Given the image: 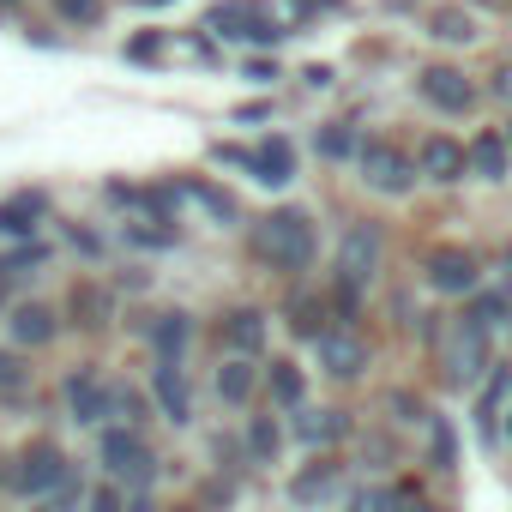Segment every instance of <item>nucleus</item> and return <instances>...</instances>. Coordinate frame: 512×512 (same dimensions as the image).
Listing matches in <instances>:
<instances>
[{
	"mask_svg": "<svg viewBox=\"0 0 512 512\" xmlns=\"http://www.w3.org/2000/svg\"><path fill=\"white\" fill-rule=\"evenodd\" d=\"M422 175H434V181H458V175H464V145H452V139H428V151H422Z\"/></svg>",
	"mask_w": 512,
	"mask_h": 512,
	"instance_id": "11",
	"label": "nucleus"
},
{
	"mask_svg": "<svg viewBox=\"0 0 512 512\" xmlns=\"http://www.w3.org/2000/svg\"><path fill=\"white\" fill-rule=\"evenodd\" d=\"M506 290H512V253H506Z\"/></svg>",
	"mask_w": 512,
	"mask_h": 512,
	"instance_id": "33",
	"label": "nucleus"
},
{
	"mask_svg": "<svg viewBox=\"0 0 512 512\" xmlns=\"http://www.w3.org/2000/svg\"><path fill=\"white\" fill-rule=\"evenodd\" d=\"M374 272H380V223H350L344 247H338V284L362 290Z\"/></svg>",
	"mask_w": 512,
	"mask_h": 512,
	"instance_id": "3",
	"label": "nucleus"
},
{
	"mask_svg": "<svg viewBox=\"0 0 512 512\" xmlns=\"http://www.w3.org/2000/svg\"><path fill=\"white\" fill-rule=\"evenodd\" d=\"M151 380H157L163 410H169L175 422H187V410H193V404H187V380H181V368H175V362H157V374H151Z\"/></svg>",
	"mask_w": 512,
	"mask_h": 512,
	"instance_id": "13",
	"label": "nucleus"
},
{
	"mask_svg": "<svg viewBox=\"0 0 512 512\" xmlns=\"http://www.w3.org/2000/svg\"><path fill=\"white\" fill-rule=\"evenodd\" d=\"M217 392L229 398V404H247V392H253V368L235 356V362H223V374H217Z\"/></svg>",
	"mask_w": 512,
	"mask_h": 512,
	"instance_id": "18",
	"label": "nucleus"
},
{
	"mask_svg": "<svg viewBox=\"0 0 512 512\" xmlns=\"http://www.w3.org/2000/svg\"><path fill=\"white\" fill-rule=\"evenodd\" d=\"M0 386H19V362L13 356H0Z\"/></svg>",
	"mask_w": 512,
	"mask_h": 512,
	"instance_id": "31",
	"label": "nucleus"
},
{
	"mask_svg": "<svg viewBox=\"0 0 512 512\" xmlns=\"http://www.w3.org/2000/svg\"><path fill=\"white\" fill-rule=\"evenodd\" d=\"M13 338H19V344H49V338H55V314L37 308V302H25V308L13 314Z\"/></svg>",
	"mask_w": 512,
	"mask_h": 512,
	"instance_id": "15",
	"label": "nucleus"
},
{
	"mask_svg": "<svg viewBox=\"0 0 512 512\" xmlns=\"http://www.w3.org/2000/svg\"><path fill=\"white\" fill-rule=\"evenodd\" d=\"M37 211H43V199H37V193H25V199H13V205H0V229H7V235H25Z\"/></svg>",
	"mask_w": 512,
	"mask_h": 512,
	"instance_id": "19",
	"label": "nucleus"
},
{
	"mask_svg": "<svg viewBox=\"0 0 512 512\" xmlns=\"http://www.w3.org/2000/svg\"><path fill=\"white\" fill-rule=\"evenodd\" d=\"M434 37L464 43V37H470V19H464V13H440V19H434Z\"/></svg>",
	"mask_w": 512,
	"mask_h": 512,
	"instance_id": "26",
	"label": "nucleus"
},
{
	"mask_svg": "<svg viewBox=\"0 0 512 512\" xmlns=\"http://www.w3.org/2000/svg\"><path fill=\"white\" fill-rule=\"evenodd\" d=\"M272 392H278L284 404H302V374H296V368H278V374H272Z\"/></svg>",
	"mask_w": 512,
	"mask_h": 512,
	"instance_id": "28",
	"label": "nucleus"
},
{
	"mask_svg": "<svg viewBox=\"0 0 512 512\" xmlns=\"http://www.w3.org/2000/svg\"><path fill=\"white\" fill-rule=\"evenodd\" d=\"M440 368H446L452 386H470L488 368V332H476L470 320H452L446 338H440Z\"/></svg>",
	"mask_w": 512,
	"mask_h": 512,
	"instance_id": "2",
	"label": "nucleus"
},
{
	"mask_svg": "<svg viewBox=\"0 0 512 512\" xmlns=\"http://www.w3.org/2000/svg\"><path fill=\"white\" fill-rule=\"evenodd\" d=\"M494 422L512 434V368H500V374H494Z\"/></svg>",
	"mask_w": 512,
	"mask_h": 512,
	"instance_id": "23",
	"label": "nucleus"
},
{
	"mask_svg": "<svg viewBox=\"0 0 512 512\" xmlns=\"http://www.w3.org/2000/svg\"><path fill=\"white\" fill-rule=\"evenodd\" d=\"M362 175H368V187H380V193H404V187H410V163H404L398 151H386V145H368V151H362Z\"/></svg>",
	"mask_w": 512,
	"mask_h": 512,
	"instance_id": "8",
	"label": "nucleus"
},
{
	"mask_svg": "<svg viewBox=\"0 0 512 512\" xmlns=\"http://www.w3.org/2000/svg\"><path fill=\"white\" fill-rule=\"evenodd\" d=\"M320 151H326V157H350V151H356V133H350V127H344V133L326 127V133H320Z\"/></svg>",
	"mask_w": 512,
	"mask_h": 512,
	"instance_id": "27",
	"label": "nucleus"
},
{
	"mask_svg": "<svg viewBox=\"0 0 512 512\" xmlns=\"http://www.w3.org/2000/svg\"><path fill=\"white\" fill-rule=\"evenodd\" d=\"M428 284L446 290V296H464V290H476V260H470V253H458V247H446V253H434V260H428Z\"/></svg>",
	"mask_w": 512,
	"mask_h": 512,
	"instance_id": "7",
	"label": "nucleus"
},
{
	"mask_svg": "<svg viewBox=\"0 0 512 512\" xmlns=\"http://www.w3.org/2000/svg\"><path fill=\"white\" fill-rule=\"evenodd\" d=\"M187 344V320L181 314H169L163 326H157V350H163V362H175V350Z\"/></svg>",
	"mask_w": 512,
	"mask_h": 512,
	"instance_id": "22",
	"label": "nucleus"
},
{
	"mask_svg": "<svg viewBox=\"0 0 512 512\" xmlns=\"http://www.w3.org/2000/svg\"><path fill=\"white\" fill-rule=\"evenodd\" d=\"M211 25H217L223 37H241V43H278V37H284L272 19H260L253 7H241V0H223V7H211Z\"/></svg>",
	"mask_w": 512,
	"mask_h": 512,
	"instance_id": "5",
	"label": "nucleus"
},
{
	"mask_svg": "<svg viewBox=\"0 0 512 512\" xmlns=\"http://www.w3.org/2000/svg\"><path fill=\"white\" fill-rule=\"evenodd\" d=\"M91 512H121V494H115V488H97V494H91Z\"/></svg>",
	"mask_w": 512,
	"mask_h": 512,
	"instance_id": "30",
	"label": "nucleus"
},
{
	"mask_svg": "<svg viewBox=\"0 0 512 512\" xmlns=\"http://www.w3.org/2000/svg\"><path fill=\"white\" fill-rule=\"evenodd\" d=\"M253 169H260V181L284 187V181H290V169H296V157H290V145H284V139H272V145H260V157H253Z\"/></svg>",
	"mask_w": 512,
	"mask_h": 512,
	"instance_id": "16",
	"label": "nucleus"
},
{
	"mask_svg": "<svg viewBox=\"0 0 512 512\" xmlns=\"http://www.w3.org/2000/svg\"><path fill=\"white\" fill-rule=\"evenodd\" d=\"M229 344L235 350H247V356H260V344H266V326H260V314H229Z\"/></svg>",
	"mask_w": 512,
	"mask_h": 512,
	"instance_id": "17",
	"label": "nucleus"
},
{
	"mask_svg": "<svg viewBox=\"0 0 512 512\" xmlns=\"http://www.w3.org/2000/svg\"><path fill=\"white\" fill-rule=\"evenodd\" d=\"M464 320H470L476 332H488V326H500V320H506V296H482V302H476V308H470Z\"/></svg>",
	"mask_w": 512,
	"mask_h": 512,
	"instance_id": "21",
	"label": "nucleus"
},
{
	"mask_svg": "<svg viewBox=\"0 0 512 512\" xmlns=\"http://www.w3.org/2000/svg\"><path fill=\"white\" fill-rule=\"evenodd\" d=\"M55 13L73 25H91V19H103V0H55Z\"/></svg>",
	"mask_w": 512,
	"mask_h": 512,
	"instance_id": "24",
	"label": "nucleus"
},
{
	"mask_svg": "<svg viewBox=\"0 0 512 512\" xmlns=\"http://www.w3.org/2000/svg\"><path fill=\"white\" fill-rule=\"evenodd\" d=\"M67 476V458L55 452V446H31L13 470H7V488H19V494H37V488H55Z\"/></svg>",
	"mask_w": 512,
	"mask_h": 512,
	"instance_id": "4",
	"label": "nucleus"
},
{
	"mask_svg": "<svg viewBox=\"0 0 512 512\" xmlns=\"http://www.w3.org/2000/svg\"><path fill=\"white\" fill-rule=\"evenodd\" d=\"M103 464L121 470V476L145 470V446H139V434H127V428H103Z\"/></svg>",
	"mask_w": 512,
	"mask_h": 512,
	"instance_id": "10",
	"label": "nucleus"
},
{
	"mask_svg": "<svg viewBox=\"0 0 512 512\" xmlns=\"http://www.w3.org/2000/svg\"><path fill=\"white\" fill-rule=\"evenodd\" d=\"M464 163H470L476 175L500 181V175H506V139H500V133H482V139H476V145L464 151Z\"/></svg>",
	"mask_w": 512,
	"mask_h": 512,
	"instance_id": "12",
	"label": "nucleus"
},
{
	"mask_svg": "<svg viewBox=\"0 0 512 512\" xmlns=\"http://www.w3.org/2000/svg\"><path fill=\"white\" fill-rule=\"evenodd\" d=\"M494 91H500V97H512V67L500 73V85H494Z\"/></svg>",
	"mask_w": 512,
	"mask_h": 512,
	"instance_id": "32",
	"label": "nucleus"
},
{
	"mask_svg": "<svg viewBox=\"0 0 512 512\" xmlns=\"http://www.w3.org/2000/svg\"><path fill=\"white\" fill-rule=\"evenodd\" d=\"M253 253L284 266V272H302L314 260V223L302 211H272V217L253 223Z\"/></svg>",
	"mask_w": 512,
	"mask_h": 512,
	"instance_id": "1",
	"label": "nucleus"
},
{
	"mask_svg": "<svg viewBox=\"0 0 512 512\" xmlns=\"http://www.w3.org/2000/svg\"><path fill=\"white\" fill-rule=\"evenodd\" d=\"M434 458H440V464H452V458H458V446H452V428H446V422L434 428Z\"/></svg>",
	"mask_w": 512,
	"mask_h": 512,
	"instance_id": "29",
	"label": "nucleus"
},
{
	"mask_svg": "<svg viewBox=\"0 0 512 512\" xmlns=\"http://www.w3.org/2000/svg\"><path fill=\"white\" fill-rule=\"evenodd\" d=\"M247 440H253V458H272V452H278V428H272V422H253Z\"/></svg>",
	"mask_w": 512,
	"mask_h": 512,
	"instance_id": "25",
	"label": "nucleus"
},
{
	"mask_svg": "<svg viewBox=\"0 0 512 512\" xmlns=\"http://www.w3.org/2000/svg\"><path fill=\"white\" fill-rule=\"evenodd\" d=\"M338 428H344V422H338L332 410H302V422H296V434H302V440H332Z\"/></svg>",
	"mask_w": 512,
	"mask_h": 512,
	"instance_id": "20",
	"label": "nucleus"
},
{
	"mask_svg": "<svg viewBox=\"0 0 512 512\" xmlns=\"http://www.w3.org/2000/svg\"><path fill=\"white\" fill-rule=\"evenodd\" d=\"M320 362H326L338 380H350V374H362V368H368V344H362V338H350V332H320Z\"/></svg>",
	"mask_w": 512,
	"mask_h": 512,
	"instance_id": "9",
	"label": "nucleus"
},
{
	"mask_svg": "<svg viewBox=\"0 0 512 512\" xmlns=\"http://www.w3.org/2000/svg\"><path fill=\"white\" fill-rule=\"evenodd\" d=\"M422 97L440 103L446 115H464V109L476 103V91H470V79H464L458 67H428V73H422Z\"/></svg>",
	"mask_w": 512,
	"mask_h": 512,
	"instance_id": "6",
	"label": "nucleus"
},
{
	"mask_svg": "<svg viewBox=\"0 0 512 512\" xmlns=\"http://www.w3.org/2000/svg\"><path fill=\"white\" fill-rule=\"evenodd\" d=\"M67 398H73V416H79V422H97V416L109 410V392H103L91 374H73V380H67Z\"/></svg>",
	"mask_w": 512,
	"mask_h": 512,
	"instance_id": "14",
	"label": "nucleus"
}]
</instances>
